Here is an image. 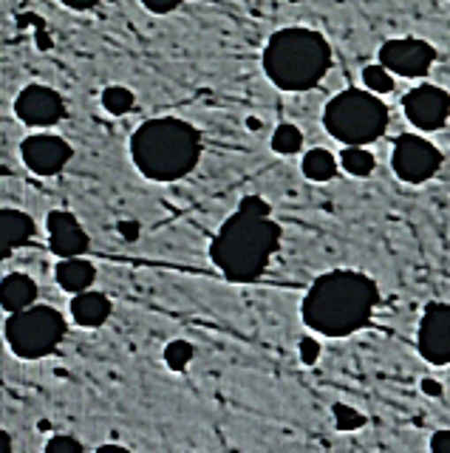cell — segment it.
<instances>
[{
    "label": "cell",
    "instance_id": "cell-32",
    "mask_svg": "<svg viewBox=\"0 0 450 453\" xmlns=\"http://www.w3.org/2000/svg\"><path fill=\"white\" fill-rule=\"evenodd\" d=\"M0 453H11V436L0 428Z\"/></svg>",
    "mask_w": 450,
    "mask_h": 453
},
{
    "label": "cell",
    "instance_id": "cell-2",
    "mask_svg": "<svg viewBox=\"0 0 450 453\" xmlns=\"http://www.w3.org/2000/svg\"><path fill=\"white\" fill-rule=\"evenodd\" d=\"M379 303L377 283L355 269H332L309 287L301 315L323 337H348L371 323Z\"/></svg>",
    "mask_w": 450,
    "mask_h": 453
},
{
    "label": "cell",
    "instance_id": "cell-17",
    "mask_svg": "<svg viewBox=\"0 0 450 453\" xmlns=\"http://www.w3.org/2000/svg\"><path fill=\"white\" fill-rule=\"evenodd\" d=\"M57 283L72 295H80V292H88L91 283L96 280V269L94 264L82 261V258H63L57 264Z\"/></svg>",
    "mask_w": 450,
    "mask_h": 453
},
{
    "label": "cell",
    "instance_id": "cell-20",
    "mask_svg": "<svg viewBox=\"0 0 450 453\" xmlns=\"http://www.w3.org/2000/svg\"><path fill=\"white\" fill-rule=\"evenodd\" d=\"M303 148V134H301V127L298 125H278L275 127V134H272V150L275 153H284V156H292V153H298Z\"/></svg>",
    "mask_w": 450,
    "mask_h": 453
},
{
    "label": "cell",
    "instance_id": "cell-14",
    "mask_svg": "<svg viewBox=\"0 0 450 453\" xmlns=\"http://www.w3.org/2000/svg\"><path fill=\"white\" fill-rule=\"evenodd\" d=\"M34 235V221L20 210H0V261H6L11 250L29 244Z\"/></svg>",
    "mask_w": 450,
    "mask_h": 453
},
{
    "label": "cell",
    "instance_id": "cell-28",
    "mask_svg": "<svg viewBox=\"0 0 450 453\" xmlns=\"http://www.w3.org/2000/svg\"><path fill=\"white\" fill-rule=\"evenodd\" d=\"M431 453H450V431H436L431 436Z\"/></svg>",
    "mask_w": 450,
    "mask_h": 453
},
{
    "label": "cell",
    "instance_id": "cell-13",
    "mask_svg": "<svg viewBox=\"0 0 450 453\" xmlns=\"http://www.w3.org/2000/svg\"><path fill=\"white\" fill-rule=\"evenodd\" d=\"M46 226L51 252L60 255V258H80L88 250V233L82 230L77 216H72L68 210H51Z\"/></svg>",
    "mask_w": 450,
    "mask_h": 453
},
{
    "label": "cell",
    "instance_id": "cell-1",
    "mask_svg": "<svg viewBox=\"0 0 450 453\" xmlns=\"http://www.w3.org/2000/svg\"><path fill=\"white\" fill-rule=\"evenodd\" d=\"M280 224L272 221L270 204L261 196H247L233 216L221 224L210 244V258L233 283L258 280L280 247Z\"/></svg>",
    "mask_w": 450,
    "mask_h": 453
},
{
    "label": "cell",
    "instance_id": "cell-11",
    "mask_svg": "<svg viewBox=\"0 0 450 453\" xmlns=\"http://www.w3.org/2000/svg\"><path fill=\"white\" fill-rule=\"evenodd\" d=\"M15 113L29 127H51L65 117V103L49 85H26L15 99Z\"/></svg>",
    "mask_w": 450,
    "mask_h": 453
},
{
    "label": "cell",
    "instance_id": "cell-5",
    "mask_svg": "<svg viewBox=\"0 0 450 453\" xmlns=\"http://www.w3.org/2000/svg\"><path fill=\"white\" fill-rule=\"evenodd\" d=\"M326 131L346 148H365L377 142L388 127V108L371 91L348 88L340 91L323 111Z\"/></svg>",
    "mask_w": 450,
    "mask_h": 453
},
{
    "label": "cell",
    "instance_id": "cell-27",
    "mask_svg": "<svg viewBox=\"0 0 450 453\" xmlns=\"http://www.w3.org/2000/svg\"><path fill=\"white\" fill-rule=\"evenodd\" d=\"M142 6L153 14H167L181 6V0H142Z\"/></svg>",
    "mask_w": 450,
    "mask_h": 453
},
{
    "label": "cell",
    "instance_id": "cell-16",
    "mask_svg": "<svg viewBox=\"0 0 450 453\" xmlns=\"http://www.w3.org/2000/svg\"><path fill=\"white\" fill-rule=\"evenodd\" d=\"M72 318L86 329H96L111 318V301L103 292H80L72 301Z\"/></svg>",
    "mask_w": 450,
    "mask_h": 453
},
{
    "label": "cell",
    "instance_id": "cell-31",
    "mask_svg": "<svg viewBox=\"0 0 450 453\" xmlns=\"http://www.w3.org/2000/svg\"><path fill=\"white\" fill-rule=\"evenodd\" d=\"M422 391L431 394V396H439L442 394V386L436 380H422Z\"/></svg>",
    "mask_w": 450,
    "mask_h": 453
},
{
    "label": "cell",
    "instance_id": "cell-24",
    "mask_svg": "<svg viewBox=\"0 0 450 453\" xmlns=\"http://www.w3.org/2000/svg\"><path fill=\"white\" fill-rule=\"evenodd\" d=\"M334 425H337V431H360L365 425V417L360 411L340 403V405H334Z\"/></svg>",
    "mask_w": 450,
    "mask_h": 453
},
{
    "label": "cell",
    "instance_id": "cell-25",
    "mask_svg": "<svg viewBox=\"0 0 450 453\" xmlns=\"http://www.w3.org/2000/svg\"><path fill=\"white\" fill-rule=\"evenodd\" d=\"M46 453H82V445L77 442L74 436H51L49 445H46Z\"/></svg>",
    "mask_w": 450,
    "mask_h": 453
},
{
    "label": "cell",
    "instance_id": "cell-33",
    "mask_svg": "<svg viewBox=\"0 0 450 453\" xmlns=\"http://www.w3.org/2000/svg\"><path fill=\"white\" fill-rule=\"evenodd\" d=\"M96 453H131L128 448H122V445H103Z\"/></svg>",
    "mask_w": 450,
    "mask_h": 453
},
{
    "label": "cell",
    "instance_id": "cell-4",
    "mask_svg": "<svg viewBox=\"0 0 450 453\" xmlns=\"http://www.w3.org/2000/svg\"><path fill=\"white\" fill-rule=\"evenodd\" d=\"M332 68V46L315 28H280L263 49V74L280 91L315 88Z\"/></svg>",
    "mask_w": 450,
    "mask_h": 453
},
{
    "label": "cell",
    "instance_id": "cell-8",
    "mask_svg": "<svg viewBox=\"0 0 450 453\" xmlns=\"http://www.w3.org/2000/svg\"><path fill=\"white\" fill-rule=\"evenodd\" d=\"M433 63H436V49L428 40L397 37L379 46V65L388 68L391 74H397V77L419 80L428 74Z\"/></svg>",
    "mask_w": 450,
    "mask_h": 453
},
{
    "label": "cell",
    "instance_id": "cell-15",
    "mask_svg": "<svg viewBox=\"0 0 450 453\" xmlns=\"http://www.w3.org/2000/svg\"><path fill=\"white\" fill-rule=\"evenodd\" d=\"M34 301H37V283L29 275L11 273L0 280V306H4L9 315L34 306Z\"/></svg>",
    "mask_w": 450,
    "mask_h": 453
},
{
    "label": "cell",
    "instance_id": "cell-7",
    "mask_svg": "<svg viewBox=\"0 0 450 453\" xmlns=\"http://www.w3.org/2000/svg\"><path fill=\"white\" fill-rule=\"evenodd\" d=\"M393 173L408 184H422L433 179L442 167V153L439 148L428 142L425 136H414V134H402L393 145L391 156Z\"/></svg>",
    "mask_w": 450,
    "mask_h": 453
},
{
    "label": "cell",
    "instance_id": "cell-23",
    "mask_svg": "<svg viewBox=\"0 0 450 453\" xmlns=\"http://www.w3.org/2000/svg\"><path fill=\"white\" fill-rule=\"evenodd\" d=\"M195 349L187 343V340H171V343L164 346V363L173 368V372H185L190 365Z\"/></svg>",
    "mask_w": 450,
    "mask_h": 453
},
{
    "label": "cell",
    "instance_id": "cell-12",
    "mask_svg": "<svg viewBox=\"0 0 450 453\" xmlns=\"http://www.w3.org/2000/svg\"><path fill=\"white\" fill-rule=\"evenodd\" d=\"M72 145L63 136L54 134H34L20 145V156L26 167L37 176H57L72 159Z\"/></svg>",
    "mask_w": 450,
    "mask_h": 453
},
{
    "label": "cell",
    "instance_id": "cell-29",
    "mask_svg": "<svg viewBox=\"0 0 450 453\" xmlns=\"http://www.w3.org/2000/svg\"><path fill=\"white\" fill-rule=\"evenodd\" d=\"M63 4L68 6V9H74V12H88V9H94L100 0H63Z\"/></svg>",
    "mask_w": 450,
    "mask_h": 453
},
{
    "label": "cell",
    "instance_id": "cell-10",
    "mask_svg": "<svg viewBox=\"0 0 450 453\" xmlns=\"http://www.w3.org/2000/svg\"><path fill=\"white\" fill-rule=\"evenodd\" d=\"M416 346L431 365H450V303H431L422 311Z\"/></svg>",
    "mask_w": 450,
    "mask_h": 453
},
{
    "label": "cell",
    "instance_id": "cell-3",
    "mask_svg": "<svg viewBox=\"0 0 450 453\" xmlns=\"http://www.w3.org/2000/svg\"><path fill=\"white\" fill-rule=\"evenodd\" d=\"M136 170L150 181H179L202 159V134L185 119H148L131 136Z\"/></svg>",
    "mask_w": 450,
    "mask_h": 453
},
{
    "label": "cell",
    "instance_id": "cell-21",
    "mask_svg": "<svg viewBox=\"0 0 450 453\" xmlns=\"http://www.w3.org/2000/svg\"><path fill=\"white\" fill-rule=\"evenodd\" d=\"M133 91L125 88V85H108L103 91V108L108 113H114V117H122V113H128L133 108Z\"/></svg>",
    "mask_w": 450,
    "mask_h": 453
},
{
    "label": "cell",
    "instance_id": "cell-18",
    "mask_svg": "<svg viewBox=\"0 0 450 453\" xmlns=\"http://www.w3.org/2000/svg\"><path fill=\"white\" fill-rule=\"evenodd\" d=\"M303 176L312 181H332L337 176V159L323 148H315L303 156Z\"/></svg>",
    "mask_w": 450,
    "mask_h": 453
},
{
    "label": "cell",
    "instance_id": "cell-22",
    "mask_svg": "<svg viewBox=\"0 0 450 453\" xmlns=\"http://www.w3.org/2000/svg\"><path fill=\"white\" fill-rule=\"evenodd\" d=\"M362 82H365V91H371V94H391L393 91V74L388 68L383 65H365L362 68Z\"/></svg>",
    "mask_w": 450,
    "mask_h": 453
},
{
    "label": "cell",
    "instance_id": "cell-30",
    "mask_svg": "<svg viewBox=\"0 0 450 453\" xmlns=\"http://www.w3.org/2000/svg\"><path fill=\"white\" fill-rule=\"evenodd\" d=\"M119 233H122L125 238H131V241H133V238L139 235V224H136V221H122V224H119Z\"/></svg>",
    "mask_w": 450,
    "mask_h": 453
},
{
    "label": "cell",
    "instance_id": "cell-19",
    "mask_svg": "<svg viewBox=\"0 0 450 453\" xmlns=\"http://www.w3.org/2000/svg\"><path fill=\"white\" fill-rule=\"evenodd\" d=\"M340 165L351 176H371L377 167V159L371 156V150H365V148H343Z\"/></svg>",
    "mask_w": 450,
    "mask_h": 453
},
{
    "label": "cell",
    "instance_id": "cell-6",
    "mask_svg": "<svg viewBox=\"0 0 450 453\" xmlns=\"http://www.w3.org/2000/svg\"><path fill=\"white\" fill-rule=\"evenodd\" d=\"M65 337V318L51 306H29L6 320L9 349L23 360H40L60 346Z\"/></svg>",
    "mask_w": 450,
    "mask_h": 453
},
{
    "label": "cell",
    "instance_id": "cell-9",
    "mask_svg": "<svg viewBox=\"0 0 450 453\" xmlns=\"http://www.w3.org/2000/svg\"><path fill=\"white\" fill-rule=\"evenodd\" d=\"M402 111L408 122L419 131H439L450 119V94L439 85H416L402 99Z\"/></svg>",
    "mask_w": 450,
    "mask_h": 453
},
{
    "label": "cell",
    "instance_id": "cell-26",
    "mask_svg": "<svg viewBox=\"0 0 450 453\" xmlns=\"http://www.w3.org/2000/svg\"><path fill=\"white\" fill-rule=\"evenodd\" d=\"M298 351H301V363L315 365V363H317V357H320V343H317V340H312V337H303Z\"/></svg>",
    "mask_w": 450,
    "mask_h": 453
}]
</instances>
